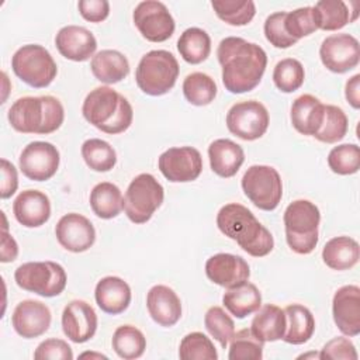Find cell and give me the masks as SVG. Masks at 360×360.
Segmentation results:
<instances>
[{"mask_svg": "<svg viewBox=\"0 0 360 360\" xmlns=\"http://www.w3.org/2000/svg\"><path fill=\"white\" fill-rule=\"evenodd\" d=\"M217 56L222 68V83L233 94L253 90L267 66L264 49L240 37L224 38L218 45Z\"/></svg>", "mask_w": 360, "mask_h": 360, "instance_id": "6da1fadb", "label": "cell"}, {"mask_svg": "<svg viewBox=\"0 0 360 360\" xmlns=\"http://www.w3.org/2000/svg\"><path fill=\"white\" fill-rule=\"evenodd\" d=\"M217 226L253 257L267 256L274 248L270 231L242 204L229 202L221 207L217 214Z\"/></svg>", "mask_w": 360, "mask_h": 360, "instance_id": "7a4b0ae2", "label": "cell"}, {"mask_svg": "<svg viewBox=\"0 0 360 360\" xmlns=\"http://www.w3.org/2000/svg\"><path fill=\"white\" fill-rule=\"evenodd\" d=\"M7 118L17 132L48 135L60 128L65 120V110L53 96H27L11 104Z\"/></svg>", "mask_w": 360, "mask_h": 360, "instance_id": "3957f363", "label": "cell"}, {"mask_svg": "<svg viewBox=\"0 0 360 360\" xmlns=\"http://www.w3.org/2000/svg\"><path fill=\"white\" fill-rule=\"evenodd\" d=\"M82 114L87 122L110 135L127 131L134 118L129 101L108 86L96 87L86 96Z\"/></svg>", "mask_w": 360, "mask_h": 360, "instance_id": "277c9868", "label": "cell"}, {"mask_svg": "<svg viewBox=\"0 0 360 360\" xmlns=\"http://www.w3.org/2000/svg\"><path fill=\"white\" fill-rule=\"evenodd\" d=\"M285 240L298 255H309L318 245L319 208L309 200H295L284 211Z\"/></svg>", "mask_w": 360, "mask_h": 360, "instance_id": "5b68a950", "label": "cell"}, {"mask_svg": "<svg viewBox=\"0 0 360 360\" xmlns=\"http://www.w3.org/2000/svg\"><path fill=\"white\" fill-rule=\"evenodd\" d=\"M179 70V62L172 52L153 49L141 58L135 72V80L145 94L155 97L163 96L176 84Z\"/></svg>", "mask_w": 360, "mask_h": 360, "instance_id": "8992f818", "label": "cell"}, {"mask_svg": "<svg viewBox=\"0 0 360 360\" xmlns=\"http://www.w3.org/2000/svg\"><path fill=\"white\" fill-rule=\"evenodd\" d=\"M14 75L34 89L48 87L58 73L56 62L46 48L27 44L18 48L11 58Z\"/></svg>", "mask_w": 360, "mask_h": 360, "instance_id": "52a82bcc", "label": "cell"}, {"mask_svg": "<svg viewBox=\"0 0 360 360\" xmlns=\"http://www.w3.org/2000/svg\"><path fill=\"white\" fill-rule=\"evenodd\" d=\"M17 285L41 297L59 295L68 283L65 269L55 262H27L14 271Z\"/></svg>", "mask_w": 360, "mask_h": 360, "instance_id": "ba28073f", "label": "cell"}, {"mask_svg": "<svg viewBox=\"0 0 360 360\" xmlns=\"http://www.w3.org/2000/svg\"><path fill=\"white\" fill-rule=\"evenodd\" d=\"M165 190L149 173L138 174L128 186L124 195V211L134 224L148 222L162 205Z\"/></svg>", "mask_w": 360, "mask_h": 360, "instance_id": "9c48e42d", "label": "cell"}, {"mask_svg": "<svg viewBox=\"0 0 360 360\" xmlns=\"http://www.w3.org/2000/svg\"><path fill=\"white\" fill-rule=\"evenodd\" d=\"M245 195L260 210L273 211L281 201L283 183L278 172L266 165L250 166L242 177Z\"/></svg>", "mask_w": 360, "mask_h": 360, "instance_id": "30bf717a", "label": "cell"}, {"mask_svg": "<svg viewBox=\"0 0 360 360\" xmlns=\"http://www.w3.org/2000/svg\"><path fill=\"white\" fill-rule=\"evenodd\" d=\"M270 117L267 108L256 101L246 100L233 104L226 114V127L231 134L243 141L262 138L269 128Z\"/></svg>", "mask_w": 360, "mask_h": 360, "instance_id": "8fae6325", "label": "cell"}, {"mask_svg": "<svg viewBox=\"0 0 360 360\" xmlns=\"http://www.w3.org/2000/svg\"><path fill=\"white\" fill-rule=\"evenodd\" d=\"M132 18L141 35L150 42L167 41L176 28L169 8L158 0L141 1L135 7Z\"/></svg>", "mask_w": 360, "mask_h": 360, "instance_id": "7c38bea8", "label": "cell"}, {"mask_svg": "<svg viewBox=\"0 0 360 360\" xmlns=\"http://www.w3.org/2000/svg\"><path fill=\"white\" fill-rule=\"evenodd\" d=\"M59 162V150L55 145L45 141L28 143L18 158L21 173L34 181H45L53 177L58 172Z\"/></svg>", "mask_w": 360, "mask_h": 360, "instance_id": "4fadbf2b", "label": "cell"}, {"mask_svg": "<svg viewBox=\"0 0 360 360\" xmlns=\"http://www.w3.org/2000/svg\"><path fill=\"white\" fill-rule=\"evenodd\" d=\"M319 58L328 70L333 73H346L359 65V41L346 32L329 35L321 44Z\"/></svg>", "mask_w": 360, "mask_h": 360, "instance_id": "5bb4252c", "label": "cell"}, {"mask_svg": "<svg viewBox=\"0 0 360 360\" xmlns=\"http://www.w3.org/2000/svg\"><path fill=\"white\" fill-rule=\"evenodd\" d=\"M160 173L172 183H187L195 180L202 170L201 153L193 146L170 148L158 160Z\"/></svg>", "mask_w": 360, "mask_h": 360, "instance_id": "9a60e30c", "label": "cell"}, {"mask_svg": "<svg viewBox=\"0 0 360 360\" xmlns=\"http://www.w3.org/2000/svg\"><path fill=\"white\" fill-rule=\"evenodd\" d=\"M55 235L62 248L73 253L89 250L96 240V229L90 219L77 212L63 215L56 226Z\"/></svg>", "mask_w": 360, "mask_h": 360, "instance_id": "2e32d148", "label": "cell"}, {"mask_svg": "<svg viewBox=\"0 0 360 360\" xmlns=\"http://www.w3.org/2000/svg\"><path fill=\"white\" fill-rule=\"evenodd\" d=\"M62 329L66 338L75 343L90 340L97 330L94 308L83 300L70 301L62 312Z\"/></svg>", "mask_w": 360, "mask_h": 360, "instance_id": "e0dca14e", "label": "cell"}, {"mask_svg": "<svg viewBox=\"0 0 360 360\" xmlns=\"http://www.w3.org/2000/svg\"><path fill=\"white\" fill-rule=\"evenodd\" d=\"M52 315L49 308L35 300H24L17 304L11 315L14 330L24 339H34L44 335L51 326Z\"/></svg>", "mask_w": 360, "mask_h": 360, "instance_id": "ac0fdd59", "label": "cell"}, {"mask_svg": "<svg viewBox=\"0 0 360 360\" xmlns=\"http://www.w3.org/2000/svg\"><path fill=\"white\" fill-rule=\"evenodd\" d=\"M207 277L225 288L239 285L249 280L250 269L248 262L232 253H217L205 262Z\"/></svg>", "mask_w": 360, "mask_h": 360, "instance_id": "d6986e66", "label": "cell"}, {"mask_svg": "<svg viewBox=\"0 0 360 360\" xmlns=\"http://www.w3.org/2000/svg\"><path fill=\"white\" fill-rule=\"evenodd\" d=\"M333 321L346 336L360 333V288L349 284L340 287L332 300Z\"/></svg>", "mask_w": 360, "mask_h": 360, "instance_id": "ffe728a7", "label": "cell"}, {"mask_svg": "<svg viewBox=\"0 0 360 360\" xmlns=\"http://www.w3.org/2000/svg\"><path fill=\"white\" fill-rule=\"evenodd\" d=\"M55 45L63 58L73 62L90 59L97 49V41L91 31L80 25L62 27L55 37Z\"/></svg>", "mask_w": 360, "mask_h": 360, "instance_id": "44dd1931", "label": "cell"}, {"mask_svg": "<svg viewBox=\"0 0 360 360\" xmlns=\"http://www.w3.org/2000/svg\"><path fill=\"white\" fill-rule=\"evenodd\" d=\"M13 214L25 228H38L51 217V201L39 190H24L13 202Z\"/></svg>", "mask_w": 360, "mask_h": 360, "instance_id": "7402d4cb", "label": "cell"}, {"mask_svg": "<svg viewBox=\"0 0 360 360\" xmlns=\"http://www.w3.org/2000/svg\"><path fill=\"white\" fill-rule=\"evenodd\" d=\"M146 308L150 318L160 326L170 328L181 318V301L167 285H153L146 295Z\"/></svg>", "mask_w": 360, "mask_h": 360, "instance_id": "603a6c76", "label": "cell"}, {"mask_svg": "<svg viewBox=\"0 0 360 360\" xmlns=\"http://www.w3.org/2000/svg\"><path fill=\"white\" fill-rule=\"evenodd\" d=\"M315 25L323 31H338L353 22L359 15V3L342 0H321L312 7Z\"/></svg>", "mask_w": 360, "mask_h": 360, "instance_id": "cb8c5ba5", "label": "cell"}, {"mask_svg": "<svg viewBox=\"0 0 360 360\" xmlns=\"http://www.w3.org/2000/svg\"><path fill=\"white\" fill-rule=\"evenodd\" d=\"M131 287L117 276L101 278L94 290V298L98 308L110 315L124 312L131 304Z\"/></svg>", "mask_w": 360, "mask_h": 360, "instance_id": "d4e9b609", "label": "cell"}, {"mask_svg": "<svg viewBox=\"0 0 360 360\" xmlns=\"http://www.w3.org/2000/svg\"><path fill=\"white\" fill-rule=\"evenodd\" d=\"M325 104L312 94H302L297 97L291 105V124L297 132L314 136L323 121Z\"/></svg>", "mask_w": 360, "mask_h": 360, "instance_id": "484cf974", "label": "cell"}, {"mask_svg": "<svg viewBox=\"0 0 360 360\" xmlns=\"http://www.w3.org/2000/svg\"><path fill=\"white\" fill-rule=\"evenodd\" d=\"M210 166L215 174L219 177H232L238 173L245 162V152L236 142L219 138L211 142L208 146Z\"/></svg>", "mask_w": 360, "mask_h": 360, "instance_id": "4316f807", "label": "cell"}, {"mask_svg": "<svg viewBox=\"0 0 360 360\" xmlns=\"http://www.w3.org/2000/svg\"><path fill=\"white\" fill-rule=\"evenodd\" d=\"M287 326L284 309L274 304H266L256 311L250 323V332L260 342H276L283 339Z\"/></svg>", "mask_w": 360, "mask_h": 360, "instance_id": "83f0119b", "label": "cell"}, {"mask_svg": "<svg viewBox=\"0 0 360 360\" xmlns=\"http://www.w3.org/2000/svg\"><path fill=\"white\" fill-rule=\"evenodd\" d=\"M90 69L98 82L114 84L128 76L129 62L120 51L103 49L91 58Z\"/></svg>", "mask_w": 360, "mask_h": 360, "instance_id": "f1b7e54d", "label": "cell"}, {"mask_svg": "<svg viewBox=\"0 0 360 360\" xmlns=\"http://www.w3.org/2000/svg\"><path fill=\"white\" fill-rule=\"evenodd\" d=\"M323 263L332 270H349L360 259L359 243L350 236H335L322 249Z\"/></svg>", "mask_w": 360, "mask_h": 360, "instance_id": "f546056e", "label": "cell"}, {"mask_svg": "<svg viewBox=\"0 0 360 360\" xmlns=\"http://www.w3.org/2000/svg\"><path fill=\"white\" fill-rule=\"evenodd\" d=\"M222 304L231 315L242 319L262 307V294L255 284L245 281L239 285L226 288L222 295Z\"/></svg>", "mask_w": 360, "mask_h": 360, "instance_id": "4dcf8cb0", "label": "cell"}, {"mask_svg": "<svg viewBox=\"0 0 360 360\" xmlns=\"http://www.w3.org/2000/svg\"><path fill=\"white\" fill-rule=\"evenodd\" d=\"M284 312L287 326L283 340L290 345L307 343L315 330V319L312 312L301 304H291L284 308Z\"/></svg>", "mask_w": 360, "mask_h": 360, "instance_id": "1f68e13d", "label": "cell"}, {"mask_svg": "<svg viewBox=\"0 0 360 360\" xmlns=\"http://www.w3.org/2000/svg\"><path fill=\"white\" fill-rule=\"evenodd\" d=\"M90 207L101 219H111L124 210V197L121 190L110 181L96 184L90 193Z\"/></svg>", "mask_w": 360, "mask_h": 360, "instance_id": "d6a6232c", "label": "cell"}, {"mask_svg": "<svg viewBox=\"0 0 360 360\" xmlns=\"http://www.w3.org/2000/svg\"><path fill=\"white\" fill-rule=\"evenodd\" d=\"M177 49L187 63L198 65L210 56L211 38L202 28L190 27L180 35Z\"/></svg>", "mask_w": 360, "mask_h": 360, "instance_id": "836d02e7", "label": "cell"}, {"mask_svg": "<svg viewBox=\"0 0 360 360\" xmlns=\"http://www.w3.org/2000/svg\"><path fill=\"white\" fill-rule=\"evenodd\" d=\"M111 346L121 359L134 360L143 354L146 349V339L138 328L132 325H122L114 330Z\"/></svg>", "mask_w": 360, "mask_h": 360, "instance_id": "e575fe53", "label": "cell"}, {"mask_svg": "<svg viewBox=\"0 0 360 360\" xmlns=\"http://www.w3.org/2000/svg\"><path fill=\"white\" fill-rule=\"evenodd\" d=\"M211 7L219 20L235 27L249 24L256 14L252 0H212Z\"/></svg>", "mask_w": 360, "mask_h": 360, "instance_id": "d590c367", "label": "cell"}, {"mask_svg": "<svg viewBox=\"0 0 360 360\" xmlns=\"http://www.w3.org/2000/svg\"><path fill=\"white\" fill-rule=\"evenodd\" d=\"M217 84L214 79L202 72H194L186 76L183 82V94L193 105H208L217 96Z\"/></svg>", "mask_w": 360, "mask_h": 360, "instance_id": "8d00e7d4", "label": "cell"}, {"mask_svg": "<svg viewBox=\"0 0 360 360\" xmlns=\"http://www.w3.org/2000/svg\"><path fill=\"white\" fill-rule=\"evenodd\" d=\"M82 158L94 172H110L117 163L114 148L98 138H90L82 145Z\"/></svg>", "mask_w": 360, "mask_h": 360, "instance_id": "74e56055", "label": "cell"}, {"mask_svg": "<svg viewBox=\"0 0 360 360\" xmlns=\"http://www.w3.org/2000/svg\"><path fill=\"white\" fill-rule=\"evenodd\" d=\"M349 128L346 112L333 104H325V115L319 131L314 135L315 139L325 143H335L342 141Z\"/></svg>", "mask_w": 360, "mask_h": 360, "instance_id": "f35d334b", "label": "cell"}, {"mask_svg": "<svg viewBox=\"0 0 360 360\" xmlns=\"http://www.w3.org/2000/svg\"><path fill=\"white\" fill-rule=\"evenodd\" d=\"M305 79V70L300 60L285 58L277 62L273 70V82L283 93H292L298 90Z\"/></svg>", "mask_w": 360, "mask_h": 360, "instance_id": "ab89813d", "label": "cell"}, {"mask_svg": "<svg viewBox=\"0 0 360 360\" xmlns=\"http://www.w3.org/2000/svg\"><path fill=\"white\" fill-rule=\"evenodd\" d=\"M179 357L183 360H217L218 353L208 336L201 332H191L181 339Z\"/></svg>", "mask_w": 360, "mask_h": 360, "instance_id": "60d3db41", "label": "cell"}, {"mask_svg": "<svg viewBox=\"0 0 360 360\" xmlns=\"http://www.w3.org/2000/svg\"><path fill=\"white\" fill-rule=\"evenodd\" d=\"M329 169L340 176H349L357 173L360 167V149L356 143H342L328 155Z\"/></svg>", "mask_w": 360, "mask_h": 360, "instance_id": "b9f144b4", "label": "cell"}, {"mask_svg": "<svg viewBox=\"0 0 360 360\" xmlns=\"http://www.w3.org/2000/svg\"><path fill=\"white\" fill-rule=\"evenodd\" d=\"M263 357V342L250 329H240L233 333L229 345V360H260Z\"/></svg>", "mask_w": 360, "mask_h": 360, "instance_id": "7bdbcfd3", "label": "cell"}, {"mask_svg": "<svg viewBox=\"0 0 360 360\" xmlns=\"http://www.w3.org/2000/svg\"><path fill=\"white\" fill-rule=\"evenodd\" d=\"M204 325L210 335L218 340L221 347L226 349L235 333V323L232 318L221 307H211L205 312Z\"/></svg>", "mask_w": 360, "mask_h": 360, "instance_id": "ee69618b", "label": "cell"}, {"mask_svg": "<svg viewBox=\"0 0 360 360\" xmlns=\"http://www.w3.org/2000/svg\"><path fill=\"white\" fill-rule=\"evenodd\" d=\"M284 24H285L287 32L297 41L304 37L311 35L312 32H315L318 30L315 25L312 7H309V6L287 13Z\"/></svg>", "mask_w": 360, "mask_h": 360, "instance_id": "f6af8a7d", "label": "cell"}, {"mask_svg": "<svg viewBox=\"0 0 360 360\" xmlns=\"http://www.w3.org/2000/svg\"><path fill=\"white\" fill-rule=\"evenodd\" d=\"M285 11H277L270 14L264 21V37L276 48L285 49L292 46L297 39H294L285 30Z\"/></svg>", "mask_w": 360, "mask_h": 360, "instance_id": "bcb514c9", "label": "cell"}, {"mask_svg": "<svg viewBox=\"0 0 360 360\" xmlns=\"http://www.w3.org/2000/svg\"><path fill=\"white\" fill-rule=\"evenodd\" d=\"M34 359L37 360H72L73 352L68 342L56 338L46 339L41 342L35 352Z\"/></svg>", "mask_w": 360, "mask_h": 360, "instance_id": "7dc6e473", "label": "cell"}, {"mask_svg": "<svg viewBox=\"0 0 360 360\" xmlns=\"http://www.w3.org/2000/svg\"><path fill=\"white\" fill-rule=\"evenodd\" d=\"M357 352L354 345L343 336L333 338L319 352L322 360H357Z\"/></svg>", "mask_w": 360, "mask_h": 360, "instance_id": "c3c4849f", "label": "cell"}, {"mask_svg": "<svg viewBox=\"0 0 360 360\" xmlns=\"http://www.w3.org/2000/svg\"><path fill=\"white\" fill-rule=\"evenodd\" d=\"M77 8L80 15L90 22H101L110 14V3L107 0H80Z\"/></svg>", "mask_w": 360, "mask_h": 360, "instance_id": "681fc988", "label": "cell"}, {"mask_svg": "<svg viewBox=\"0 0 360 360\" xmlns=\"http://www.w3.org/2000/svg\"><path fill=\"white\" fill-rule=\"evenodd\" d=\"M1 187H0V197L3 200L10 198L18 187V176L17 169L11 162L7 159H1Z\"/></svg>", "mask_w": 360, "mask_h": 360, "instance_id": "f907efd6", "label": "cell"}, {"mask_svg": "<svg viewBox=\"0 0 360 360\" xmlns=\"http://www.w3.org/2000/svg\"><path fill=\"white\" fill-rule=\"evenodd\" d=\"M17 255H18V245L15 239L7 231H1V249H0L1 263H8L15 260Z\"/></svg>", "mask_w": 360, "mask_h": 360, "instance_id": "816d5d0a", "label": "cell"}, {"mask_svg": "<svg viewBox=\"0 0 360 360\" xmlns=\"http://www.w3.org/2000/svg\"><path fill=\"white\" fill-rule=\"evenodd\" d=\"M345 96L353 108H360V75H354L346 82Z\"/></svg>", "mask_w": 360, "mask_h": 360, "instance_id": "f5cc1de1", "label": "cell"}, {"mask_svg": "<svg viewBox=\"0 0 360 360\" xmlns=\"http://www.w3.org/2000/svg\"><path fill=\"white\" fill-rule=\"evenodd\" d=\"M79 357H82V359H84V357H96V359H107V356H104V354H101V353H93V352H84V353H82Z\"/></svg>", "mask_w": 360, "mask_h": 360, "instance_id": "db71d44e", "label": "cell"}, {"mask_svg": "<svg viewBox=\"0 0 360 360\" xmlns=\"http://www.w3.org/2000/svg\"><path fill=\"white\" fill-rule=\"evenodd\" d=\"M308 357H316V359H319V353L316 354V353H307V354H301V356H298V359H308Z\"/></svg>", "mask_w": 360, "mask_h": 360, "instance_id": "11a10c76", "label": "cell"}]
</instances>
